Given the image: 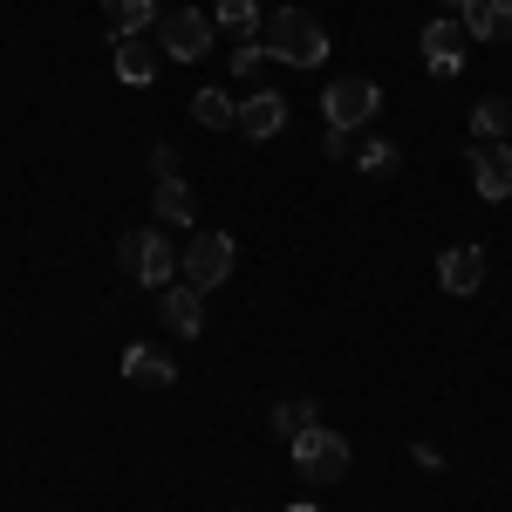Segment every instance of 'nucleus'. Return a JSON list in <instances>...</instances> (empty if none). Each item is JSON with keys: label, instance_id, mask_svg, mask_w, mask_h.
Instances as JSON below:
<instances>
[{"label": "nucleus", "instance_id": "4", "mask_svg": "<svg viewBox=\"0 0 512 512\" xmlns=\"http://www.w3.org/2000/svg\"><path fill=\"white\" fill-rule=\"evenodd\" d=\"M123 274L137 280V287H171V280H178V246H171V239L164 233H123Z\"/></svg>", "mask_w": 512, "mask_h": 512}, {"label": "nucleus", "instance_id": "7", "mask_svg": "<svg viewBox=\"0 0 512 512\" xmlns=\"http://www.w3.org/2000/svg\"><path fill=\"white\" fill-rule=\"evenodd\" d=\"M287 130V96L274 89H253V96H239V137H253V144H267Z\"/></svg>", "mask_w": 512, "mask_h": 512}, {"label": "nucleus", "instance_id": "12", "mask_svg": "<svg viewBox=\"0 0 512 512\" xmlns=\"http://www.w3.org/2000/svg\"><path fill=\"white\" fill-rule=\"evenodd\" d=\"M158 315H164V328H171V335H185V342H192L198 328H205V294H198V287H164Z\"/></svg>", "mask_w": 512, "mask_h": 512}, {"label": "nucleus", "instance_id": "22", "mask_svg": "<svg viewBox=\"0 0 512 512\" xmlns=\"http://www.w3.org/2000/svg\"><path fill=\"white\" fill-rule=\"evenodd\" d=\"M260 62H267V48H260V41H246V48H239V55H233V76H253Z\"/></svg>", "mask_w": 512, "mask_h": 512}, {"label": "nucleus", "instance_id": "6", "mask_svg": "<svg viewBox=\"0 0 512 512\" xmlns=\"http://www.w3.org/2000/svg\"><path fill=\"white\" fill-rule=\"evenodd\" d=\"M158 48L171 55V62H198V55L212 48V14H198V7L158 14Z\"/></svg>", "mask_w": 512, "mask_h": 512}, {"label": "nucleus", "instance_id": "17", "mask_svg": "<svg viewBox=\"0 0 512 512\" xmlns=\"http://www.w3.org/2000/svg\"><path fill=\"white\" fill-rule=\"evenodd\" d=\"M506 130H512V96H485L472 110V137L478 144H506Z\"/></svg>", "mask_w": 512, "mask_h": 512}, {"label": "nucleus", "instance_id": "11", "mask_svg": "<svg viewBox=\"0 0 512 512\" xmlns=\"http://www.w3.org/2000/svg\"><path fill=\"white\" fill-rule=\"evenodd\" d=\"M437 280H444V294H478L485 287V253L478 246H451L437 260Z\"/></svg>", "mask_w": 512, "mask_h": 512}, {"label": "nucleus", "instance_id": "16", "mask_svg": "<svg viewBox=\"0 0 512 512\" xmlns=\"http://www.w3.org/2000/svg\"><path fill=\"white\" fill-rule=\"evenodd\" d=\"M117 76L123 82H151L158 76V41H144V35L117 41Z\"/></svg>", "mask_w": 512, "mask_h": 512}, {"label": "nucleus", "instance_id": "24", "mask_svg": "<svg viewBox=\"0 0 512 512\" xmlns=\"http://www.w3.org/2000/svg\"><path fill=\"white\" fill-rule=\"evenodd\" d=\"M287 512H321V506H287Z\"/></svg>", "mask_w": 512, "mask_h": 512}, {"label": "nucleus", "instance_id": "25", "mask_svg": "<svg viewBox=\"0 0 512 512\" xmlns=\"http://www.w3.org/2000/svg\"><path fill=\"white\" fill-rule=\"evenodd\" d=\"M444 7H465V0H444Z\"/></svg>", "mask_w": 512, "mask_h": 512}, {"label": "nucleus", "instance_id": "20", "mask_svg": "<svg viewBox=\"0 0 512 512\" xmlns=\"http://www.w3.org/2000/svg\"><path fill=\"white\" fill-rule=\"evenodd\" d=\"M308 424H315V403H308V396H287V403H274V437H280V444H294Z\"/></svg>", "mask_w": 512, "mask_h": 512}, {"label": "nucleus", "instance_id": "13", "mask_svg": "<svg viewBox=\"0 0 512 512\" xmlns=\"http://www.w3.org/2000/svg\"><path fill=\"white\" fill-rule=\"evenodd\" d=\"M465 35L472 41H512V0H465Z\"/></svg>", "mask_w": 512, "mask_h": 512}, {"label": "nucleus", "instance_id": "3", "mask_svg": "<svg viewBox=\"0 0 512 512\" xmlns=\"http://www.w3.org/2000/svg\"><path fill=\"white\" fill-rule=\"evenodd\" d=\"M233 260H239L233 233H198L192 246L178 253V274H185V287L212 294V287H226V280H233Z\"/></svg>", "mask_w": 512, "mask_h": 512}, {"label": "nucleus", "instance_id": "19", "mask_svg": "<svg viewBox=\"0 0 512 512\" xmlns=\"http://www.w3.org/2000/svg\"><path fill=\"white\" fill-rule=\"evenodd\" d=\"M212 28H226V35L253 41V35H260V0H219V14H212Z\"/></svg>", "mask_w": 512, "mask_h": 512}, {"label": "nucleus", "instance_id": "18", "mask_svg": "<svg viewBox=\"0 0 512 512\" xmlns=\"http://www.w3.org/2000/svg\"><path fill=\"white\" fill-rule=\"evenodd\" d=\"M192 117L205 123V130H233V123H239V103L226 96V89H192Z\"/></svg>", "mask_w": 512, "mask_h": 512}, {"label": "nucleus", "instance_id": "5", "mask_svg": "<svg viewBox=\"0 0 512 512\" xmlns=\"http://www.w3.org/2000/svg\"><path fill=\"white\" fill-rule=\"evenodd\" d=\"M321 110H328L335 130H362V123L383 110V89H376L369 76H342V82H328V89H321Z\"/></svg>", "mask_w": 512, "mask_h": 512}, {"label": "nucleus", "instance_id": "23", "mask_svg": "<svg viewBox=\"0 0 512 512\" xmlns=\"http://www.w3.org/2000/svg\"><path fill=\"white\" fill-rule=\"evenodd\" d=\"M151 171H158V178H178V151L158 144V151H151Z\"/></svg>", "mask_w": 512, "mask_h": 512}, {"label": "nucleus", "instance_id": "8", "mask_svg": "<svg viewBox=\"0 0 512 512\" xmlns=\"http://www.w3.org/2000/svg\"><path fill=\"white\" fill-rule=\"evenodd\" d=\"M472 185H478V198H512V144H478L472 151Z\"/></svg>", "mask_w": 512, "mask_h": 512}, {"label": "nucleus", "instance_id": "2", "mask_svg": "<svg viewBox=\"0 0 512 512\" xmlns=\"http://www.w3.org/2000/svg\"><path fill=\"white\" fill-rule=\"evenodd\" d=\"M287 451H294V472L308 478V485H342L349 478V437L328 431V424H308Z\"/></svg>", "mask_w": 512, "mask_h": 512}, {"label": "nucleus", "instance_id": "26", "mask_svg": "<svg viewBox=\"0 0 512 512\" xmlns=\"http://www.w3.org/2000/svg\"><path fill=\"white\" fill-rule=\"evenodd\" d=\"M239 512H246V506H239Z\"/></svg>", "mask_w": 512, "mask_h": 512}, {"label": "nucleus", "instance_id": "1", "mask_svg": "<svg viewBox=\"0 0 512 512\" xmlns=\"http://www.w3.org/2000/svg\"><path fill=\"white\" fill-rule=\"evenodd\" d=\"M260 48L274 62H294V69H321L328 62V28H321L308 7H274L260 21Z\"/></svg>", "mask_w": 512, "mask_h": 512}, {"label": "nucleus", "instance_id": "10", "mask_svg": "<svg viewBox=\"0 0 512 512\" xmlns=\"http://www.w3.org/2000/svg\"><path fill=\"white\" fill-rule=\"evenodd\" d=\"M465 41L472 35H458V21H431V28H424V62H431V76H458V69H465Z\"/></svg>", "mask_w": 512, "mask_h": 512}, {"label": "nucleus", "instance_id": "15", "mask_svg": "<svg viewBox=\"0 0 512 512\" xmlns=\"http://www.w3.org/2000/svg\"><path fill=\"white\" fill-rule=\"evenodd\" d=\"M151 205H158V226H185L198 212V198L185 178H158V192H151Z\"/></svg>", "mask_w": 512, "mask_h": 512}, {"label": "nucleus", "instance_id": "9", "mask_svg": "<svg viewBox=\"0 0 512 512\" xmlns=\"http://www.w3.org/2000/svg\"><path fill=\"white\" fill-rule=\"evenodd\" d=\"M123 376H130L137 390H171V383H178V362L164 349H151V342H130V349H123Z\"/></svg>", "mask_w": 512, "mask_h": 512}, {"label": "nucleus", "instance_id": "14", "mask_svg": "<svg viewBox=\"0 0 512 512\" xmlns=\"http://www.w3.org/2000/svg\"><path fill=\"white\" fill-rule=\"evenodd\" d=\"M103 21H110L117 41H130L144 28H158V0H103Z\"/></svg>", "mask_w": 512, "mask_h": 512}, {"label": "nucleus", "instance_id": "21", "mask_svg": "<svg viewBox=\"0 0 512 512\" xmlns=\"http://www.w3.org/2000/svg\"><path fill=\"white\" fill-rule=\"evenodd\" d=\"M355 164H362L369 178H383V171L396 164V144H362V151H355Z\"/></svg>", "mask_w": 512, "mask_h": 512}]
</instances>
